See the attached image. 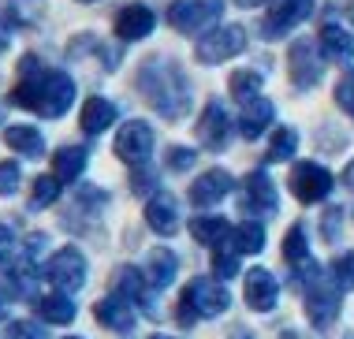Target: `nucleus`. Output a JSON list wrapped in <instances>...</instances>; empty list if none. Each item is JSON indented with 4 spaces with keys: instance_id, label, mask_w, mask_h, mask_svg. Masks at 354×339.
<instances>
[{
    "instance_id": "obj_1",
    "label": "nucleus",
    "mask_w": 354,
    "mask_h": 339,
    "mask_svg": "<svg viewBox=\"0 0 354 339\" xmlns=\"http://www.w3.org/2000/svg\"><path fill=\"white\" fill-rule=\"evenodd\" d=\"M310 8H313V0H276V8H272V23H269V34H280L283 26L302 23V19L310 15Z\"/></svg>"
},
{
    "instance_id": "obj_2",
    "label": "nucleus",
    "mask_w": 354,
    "mask_h": 339,
    "mask_svg": "<svg viewBox=\"0 0 354 339\" xmlns=\"http://www.w3.org/2000/svg\"><path fill=\"white\" fill-rule=\"evenodd\" d=\"M324 37V45H328V56H336V60H343V56H351V37L336 30V26H328V30L321 34Z\"/></svg>"
}]
</instances>
